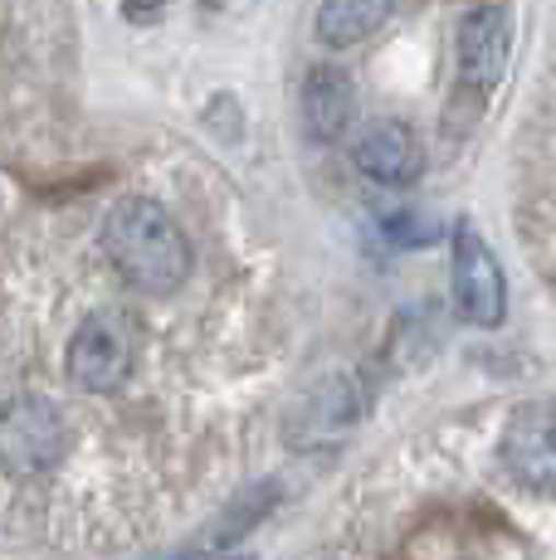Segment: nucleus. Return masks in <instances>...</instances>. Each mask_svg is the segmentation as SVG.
<instances>
[{
    "instance_id": "1",
    "label": "nucleus",
    "mask_w": 556,
    "mask_h": 560,
    "mask_svg": "<svg viewBox=\"0 0 556 560\" xmlns=\"http://www.w3.org/2000/svg\"><path fill=\"white\" fill-rule=\"evenodd\" d=\"M103 249L123 273V283H132L147 298L176 293L190 273V244L181 224L171 220L166 205L147 196H127L113 205L103 220Z\"/></svg>"
},
{
    "instance_id": "2",
    "label": "nucleus",
    "mask_w": 556,
    "mask_h": 560,
    "mask_svg": "<svg viewBox=\"0 0 556 560\" xmlns=\"http://www.w3.org/2000/svg\"><path fill=\"white\" fill-rule=\"evenodd\" d=\"M512 59V5L508 0H474L454 20V107L449 127L459 117V103L468 117L484 113V103L498 93Z\"/></svg>"
},
{
    "instance_id": "3",
    "label": "nucleus",
    "mask_w": 556,
    "mask_h": 560,
    "mask_svg": "<svg viewBox=\"0 0 556 560\" xmlns=\"http://www.w3.org/2000/svg\"><path fill=\"white\" fill-rule=\"evenodd\" d=\"M137 357V317L127 307H99L83 317L69 341V381L89 395H113L132 375Z\"/></svg>"
},
{
    "instance_id": "4",
    "label": "nucleus",
    "mask_w": 556,
    "mask_h": 560,
    "mask_svg": "<svg viewBox=\"0 0 556 560\" xmlns=\"http://www.w3.org/2000/svg\"><path fill=\"white\" fill-rule=\"evenodd\" d=\"M69 448V424L49 400L20 395L15 405L0 409V468L15 478H39L63 458Z\"/></svg>"
},
{
    "instance_id": "5",
    "label": "nucleus",
    "mask_w": 556,
    "mask_h": 560,
    "mask_svg": "<svg viewBox=\"0 0 556 560\" xmlns=\"http://www.w3.org/2000/svg\"><path fill=\"white\" fill-rule=\"evenodd\" d=\"M498 458L522 492H556V409L522 405L498 434Z\"/></svg>"
},
{
    "instance_id": "6",
    "label": "nucleus",
    "mask_w": 556,
    "mask_h": 560,
    "mask_svg": "<svg viewBox=\"0 0 556 560\" xmlns=\"http://www.w3.org/2000/svg\"><path fill=\"white\" fill-rule=\"evenodd\" d=\"M454 307L474 327H498L508 317L502 268L474 224H459V234H454Z\"/></svg>"
},
{
    "instance_id": "7",
    "label": "nucleus",
    "mask_w": 556,
    "mask_h": 560,
    "mask_svg": "<svg viewBox=\"0 0 556 560\" xmlns=\"http://www.w3.org/2000/svg\"><path fill=\"white\" fill-rule=\"evenodd\" d=\"M351 161L377 186H415L425 171V142L401 117H377L351 137Z\"/></svg>"
},
{
    "instance_id": "8",
    "label": "nucleus",
    "mask_w": 556,
    "mask_h": 560,
    "mask_svg": "<svg viewBox=\"0 0 556 560\" xmlns=\"http://www.w3.org/2000/svg\"><path fill=\"white\" fill-rule=\"evenodd\" d=\"M303 122L317 142H341L357 127V83L337 63H317L303 79Z\"/></svg>"
},
{
    "instance_id": "9",
    "label": "nucleus",
    "mask_w": 556,
    "mask_h": 560,
    "mask_svg": "<svg viewBox=\"0 0 556 560\" xmlns=\"http://www.w3.org/2000/svg\"><path fill=\"white\" fill-rule=\"evenodd\" d=\"M391 10L395 0H323L313 30L327 49H357L386 25Z\"/></svg>"
},
{
    "instance_id": "10",
    "label": "nucleus",
    "mask_w": 556,
    "mask_h": 560,
    "mask_svg": "<svg viewBox=\"0 0 556 560\" xmlns=\"http://www.w3.org/2000/svg\"><path fill=\"white\" fill-rule=\"evenodd\" d=\"M186 560H190V556H186Z\"/></svg>"
}]
</instances>
